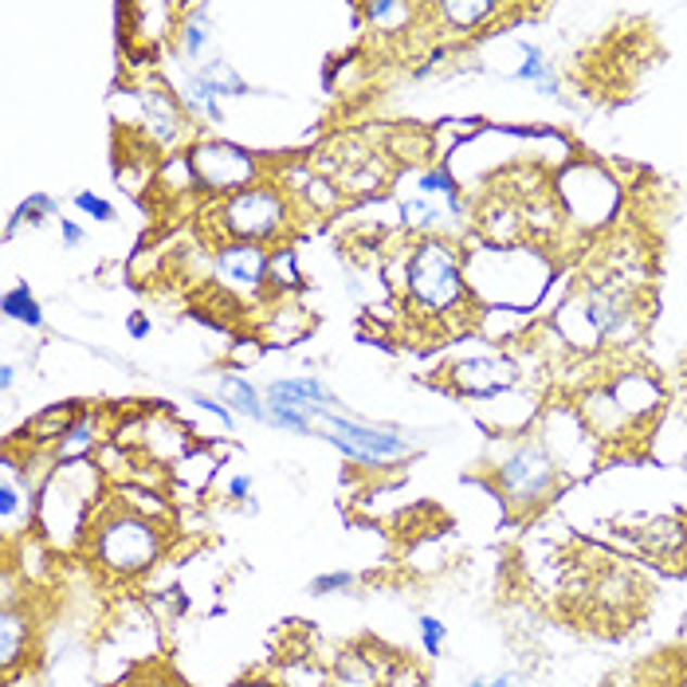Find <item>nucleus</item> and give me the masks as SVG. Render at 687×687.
<instances>
[{"instance_id": "15", "label": "nucleus", "mask_w": 687, "mask_h": 687, "mask_svg": "<svg viewBox=\"0 0 687 687\" xmlns=\"http://www.w3.org/2000/svg\"><path fill=\"white\" fill-rule=\"evenodd\" d=\"M511 79H523L531 87H538L543 94L558 91V75L550 67V60L543 55V48H531V43H519V63H514Z\"/></svg>"}, {"instance_id": "3", "label": "nucleus", "mask_w": 687, "mask_h": 687, "mask_svg": "<svg viewBox=\"0 0 687 687\" xmlns=\"http://www.w3.org/2000/svg\"><path fill=\"white\" fill-rule=\"evenodd\" d=\"M291 196L283 186H259L244 189V193H232L216 205V225H220V244L228 240H244V244H271V240L288 237L291 228Z\"/></svg>"}, {"instance_id": "11", "label": "nucleus", "mask_w": 687, "mask_h": 687, "mask_svg": "<svg viewBox=\"0 0 687 687\" xmlns=\"http://www.w3.org/2000/svg\"><path fill=\"white\" fill-rule=\"evenodd\" d=\"M216 390H220V400H225V405H232L240 417H252V421L267 424V400L247 378H240V373H225Z\"/></svg>"}, {"instance_id": "20", "label": "nucleus", "mask_w": 687, "mask_h": 687, "mask_svg": "<svg viewBox=\"0 0 687 687\" xmlns=\"http://www.w3.org/2000/svg\"><path fill=\"white\" fill-rule=\"evenodd\" d=\"M400 225L409 228V232H421L424 240L436 237L444 225V208L432 201V196H409V201H400Z\"/></svg>"}, {"instance_id": "10", "label": "nucleus", "mask_w": 687, "mask_h": 687, "mask_svg": "<svg viewBox=\"0 0 687 687\" xmlns=\"http://www.w3.org/2000/svg\"><path fill=\"white\" fill-rule=\"evenodd\" d=\"M79 421V409L75 405H52V409L36 412L28 424H24V441L28 448H43V444H60L63 432Z\"/></svg>"}, {"instance_id": "32", "label": "nucleus", "mask_w": 687, "mask_h": 687, "mask_svg": "<svg viewBox=\"0 0 687 687\" xmlns=\"http://www.w3.org/2000/svg\"><path fill=\"white\" fill-rule=\"evenodd\" d=\"M228 495H232V499H244V495H252V480H247V475H237V480L228 483Z\"/></svg>"}, {"instance_id": "16", "label": "nucleus", "mask_w": 687, "mask_h": 687, "mask_svg": "<svg viewBox=\"0 0 687 687\" xmlns=\"http://www.w3.org/2000/svg\"><path fill=\"white\" fill-rule=\"evenodd\" d=\"M645 550L660 562H676L684 558L679 550H687V531L684 523H672V519H660V523H648L645 531Z\"/></svg>"}, {"instance_id": "9", "label": "nucleus", "mask_w": 687, "mask_h": 687, "mask_svg": "<svg viewBox=\"0 0 687 687\" xmlns=\"http://www.w3.org/2000/svg\"><path fill=\"white\" fill-rule=\"evenodd\" d=\"M138 99H142L150 138H154L157 145H174L186 138L189 114H186V106H181V99H177V91H169L165 82H145L142 91H138Z\"/></svg>"}, {"instance_id": "31", "label": "nucleus", "mask_w": 687, "mask_h": 687, "mask_svg": "<svg viewBox=\"0 0 687 687\" xmlns=\"http://www.w3.org/2000/svg\"><path fill=\"white\" fill-rule=\"evenodd\" d=\"M60 232H63V247H79L82 244V228L75 220H63L60 216Z\"/></svg>"}, {"instance_id": "24", "label": "nucleus", "mask_w": 687, "mask_h": 687, "mask_svg": "<svg viewBox=\"0 0 687 687\" xmlns=\"http://www.w3.org/2000/svg\"><path fill=\"white\" fill-rule=\"evenodd\" d=\"M55 213H60V205H55L52 196H48V193H31L28 201H24V205L16 208V216L9 220V228H4V237L12 240L21 225H40L43 216H55Z\"/></svg>"}, {"instance_id": "14", "label": "nucleus", "mask_w": 687, "mask_h": 687, "mask_svg": "<svg viewBox=\"0 0 687 687\" xmlns=\"http://www.w3.org/2000/svg\"><path fill=\"white\" fill-rule=\"evenodd\" d=\"M177 40H181V52L189 60H201L213 43V28H208V4H193V9L181 12V24H177Z\"/></svg>"}, {"instance_id": "1", "label": "nucleus", "mask_w": 687, "mask_h": 687, "mask_svg": "<svg viewBox=\"0 0 687 687\" xmlns=\"http://www.w3.org/2000/svg\"><path fill=\"white\" fill-rule=\"evenodd\" d=\"M82 546L103 574L130 582L165 555V526L162 519L133 511L123 499L99 502L91 523H87V534H82Z\"/></svg>"}, {"instance_id": "2", "label": "nucleus", "mask_w": 687, "mask_h": 687, "mask_svg": "<svg viewBox=\"0 0 687 687\" xmlns=\"http://www.w3.org/2000/svg\"><path fill=\"white\" fill-rule=\"evenodd\" d=\"M405 295L421 315H451L456 307L472 303L468 271L456 247L441 237H429L409 247L405 256Z\"/></svg>"}, {"instance_id": "33", "label": "nucleus", "mask_w": 687, "mask_h": 687, "mask_svg": "<svg viewBox=\"0 0 687 687\" xmlns=\"http://www.w3.org/2000/svg\"><path fill=\"white\" fill-rule=\"evenodd\" d=\"M133 687H189V684H181V679H150V676H138V684Z\"/></svg>"}, {"instance_id": "21", "label": "nucleus", "mask_w": 687, "mask_h": 687, "mask_svg": "<svg viewBox=\"0 0 687 687\" xmlns=\"http://www.w3.org/2000/svg\"><path fill=\"white\" fill-rule=\"evenodd\" d=\"M0 307H4V315H9L12 322H24V327L31 330L43 327V310L40 303H36V295L28 291V283H12V288L4 291V298H0Z\"/></svg>"}, {"instance_id": "35", "label": "nucleus", "mask_w": 687, "mask_h": 687, "mask_svg": "<svg viewBox=\"0 0 687 687\" xmlns=\"http://www.w3.org/2000/svg\"><path fill=\"white\" fill-rule=\"evenodd\" d=\"M130 334H133V339H145V334H150V322H145L142 315H133L130 318Z\"/></svg>"}, {"instance_id": "30", "label": "nucleus", "mask_w": 687, "mask_h": 687, "mask_svg": "<svg viewBox=\"0 0 687 687\" xmlns=\"http://www.w3.org/2000/svg\"><path fill=\"white\" fill-rule=\"evenodd\" d=\"M468 687H523V679L511 676V672H499V676H475Z\"/></svg>"}, {"instance_id": "36", "label": "nucleus", "mask_w": 687, "mask_h": 687, "mask_svg": "<svg viewBox=\"0 0 687 687\" xmlns=\"http://www.w3.org/2000/svg\"><path fill=\"white\" fill-rule=\"evenodd\" d=\"M237 687H283V684H271V679H240Z\"/></svg>"}, {"instance_id": "25", "label": "nucleus", "mask_w": 687, "mask_h": 687, "mask_svg": "<svg viewBox=\"0 0 687 687\" xmlns=\"http://www.w3.org/2000/svg\"><path fill=\"white\" fill-rule=\"evenodd\" d=\"M339 684L342 687H373L378 684V672H373V664L366 657L346 652V657L339 660Z\"/></svg>"}, {"instance_id": "34", "label": "nucleus", "mask_w": 687, "mask_h": 687, "mask_svg": "<svg viewBox=\"0 0 687 687\" xmlns=\"http://www.w3.org/2000/svg\"><path fill=\"white\" fill-rule=\"evenodd\" d=\"M12 381H16V366H12V361H4V366H0V390L9 393Z\"/></svg>"}, {"instance_id": "28", "label": "nucleus", "mask_w": 687, "mask_h": 687, "mask_svg": "<svg viewBox=\"0 0 687 687\" xmlns=\"http://www.w3.org/2000/svg\"><path fill=\"white\" fill-rule=\"evenodd\" d=\"M349 585H354V574H346V570H334V574H322L310 582V594L315 597H330V594H346Z\"/></svg>"}, {"instance_id": "26", "label": "nucleus", "mask_w": 687, "mask_h": 687, "mask_svg": "<svg viewBox=\"0 0 687 687\" xmlns=\"http://www.w3.org/2000/svg\"><path fill=\"white\" fill-rule=\"evenodd\" d=\"M75 208H79V213H87L91 220H99V225H111V220H114L111 201H103L99 193H87V189H82V193H75Z\"/></svg>"}, {"instance_id": "27", "label": "nucleus", "mask_w": 687, "mask_h": 687, "mask_svg": "<svg viewBox=\"0 0 687 687\" xmlns=\"http://www.w3.org/2000/svg\"><path fill=\"white\" fill-rule=\"evenodd\" d=\"M417 628H421V645L429 657H441V648H444V621H436V616L424 613L421 621H417Z\"/></svg>"}, {"instance_id": "23", "label": "nucleus", "mask_w": 687, "mask_h": 687, "mask_svg": "<svg viewBox=\"0 0 687 687\" xmlns=\"http://www.w3.org/2000/svg\"><path fill=\"white\" fill-rule=\"evenodd\" d=\"M361 16L370 24H378V28H385V31H397V28H405L409 24V16H417V4H397V0H373V4H361Z\"/></svg>"}, {"instance_id": "4", "label": "nucleus", "mask_w": 687, "mask_h": 687, "mask_svg": "<svg viewBox=\"0 0 687 687\" xmlns=\"http://www.w3.org/2000/svg\"><path fill=\"white\" fill-rule=\"evenodd\" d=\"M303 417L310 424V436H322L327 444H334L339 451L354 456V460L366 463H390L405 460L412 451V444L393 429H373V424H361L346 412H334L330 405H303Z\"/></svg>"}, {"instance_id": "17", "label": "nucleus", "mask_w": 687, "mask_h": 687, "mask_svg": "<svg viewBox=\"0 0 687 687\" xmlns=\"http://www.w3.org/2000/svg\"><path fill=\"white\" fill-rule=\"evenodd\" d=\"M94 417L91 412H79V421L72 424V429L63 432V441L55 444V460L60 463H82V460H91V451H94Z\"/></svg>"}, {"instance_id": "7", "label": "nucleus", "mask_w": 687, "mask_h": 687, "mask_svg": "<svg viewBox=\"0 0 687 687\" xmlns=\"http://www.w3.org/2000/svg\"><path fill=\"white\" fill-rule=\"evenodd\" d=\"M267 264H271V252L264 244H244V240H228L213 256L216 279L240 295H256L259 288H267Z\"/></svg>"}, {"instance_id": "6", "label": "nucleus", "mask_w": 687, "mask_h": 687, "mask_svg": "<svg viewBox=\"0 0 687 687\" xmlns=\"http://www.w3.org/2000/svg\"><path fill=\"white\" fill-rule=\"evenodd\" d=\"M495 487L507 495V502L514 507H543L550 502L558 487V463L546 456L538 444H523L514 448L511 456H502L499 468H495Z\"/></svg>"}, {"instance_id": "12", "label": "nucleus", "mask_w": 687, "mask_h": 687, "mask_svg": "<svg viewBox=\"0 0 687 687\" xmlns=\"http://www.w3.org/2000/svg\"><path fill=\"white\" fill-rule=\"evenodd\" d=\"M21 657H28V616L9 601L4 616H0V664H4V672H12Z\"/></svg>"}, {"instance_id": "18", "label": "nucleus", "mask_w": 687, "mask_h": 687, "mask_svg": "<svg viewBox=\"0 0 687 687\" xmlns=\"http://www.w3.org/2000/svg\"><path fill=\"white\" fill-rule=\"evenodd\" d=\"M177 99H181V106H186V114H193V118H205V123L220 126L225 123V111H220V99H216L213 91H208L205 82L196 79V72L186 75V82H181V91H177Z\"/></svg>"}, {"instance_id": "19", "label": "nucleus", "mask_w": 687, "mask_h": 687, "mask_svg": "<svg viewBox=\"0 0 687 687\" xmlns=\"http://www.w3.org/2000/svg\"><path fill=\"white\" fill-rule=\"evenodd\" d=\"M196 79L205 82L216 99H240V94H247V82L240 79V72L228 60H205L196 67Z\"/></svg>"}, {"instance_id": "29", "label": "nucleus", "mask_w": 687, "mask_h": 687, "mask_svg": "<svg viewBox=\"0 0 687 687\" xmlns=\"http://www.w3.org/2000/svg\"><path fill=\"white\" fill-rule=\"evenodd\" d=\"M189 400H193V405H201L205 412H213V417L225 424V429H232V409H228L225 400H213V397H205V393H189Z\"/></svg>"}, {"instance_id": "5", "label": "nucleus", "mask_w": 687, "mask_h": 687, "mask_svg": "<svg viewBox=\"0 0 687 687\" xmlns=\"http://www.w3.org/2000/svg\"><path fill=\"white\" fill-rule=\"evenodd\" d=\"M189 162H193L196 189H205V193L232 196L259 186V157L237 142H220V138L193 142Z\"/></svg>"}, {"instance_id": "8", "label": "nucleus", "mask_w": 687, "mask_h": 687, "mask_svg": "<svg viewBox=\"0 0 687 687\" xmlns=\"http://www.w3.org/2000/svg\"><path fill=\"white\" fill-rule=\"evenodd\" d=\"M514 381H519V370L507 358H492V354L463 358L448 370L451 393H460V397H495V393L511 390Z\"/></svg>"}, {"instance_id": "22", "label": "nucleus", "mask_w": 687, "mask_h": 687, "mask_svg": "<svg viewBox=\"0 0 687 687\" xmlns=\"http://www.w3.org/2000/svg\"><path fill=\"white\" fill-rule=\"evenodd\" d=\"M267 288H276L279 295H283V291H298V288H303V271H298L295 252H291L288 244L271 252V264H267Z\"/></svg>"}, {"instance_id": "13", "label": "nucleus", "mask_w": 687, "mask_h": 687, "mask_svg": "<svg viewBox=\"0 0 687 687\" xmlns=\"http://www.w3.org/2000/svg\"><path fill=\"white\" fill-rule=\"evenodd\" d=\"M432 12H436L451 31H472L480 21L495 16L499 4H495V0H441V4H432Z\"/></svg>"}]
</instances>
